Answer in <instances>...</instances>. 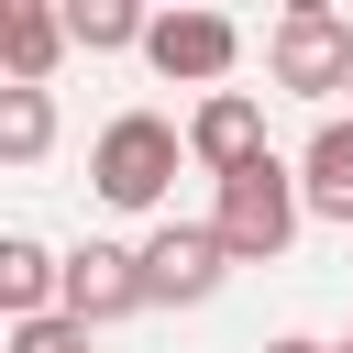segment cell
<instances>
[{"label": "cell", "mask_w": 353, "mask_h": 353, "mask_svg": "<svg viewBox=\"0 0 353 353\" xmlns=\"http://www.w3.org/2000/svg\"><path fill=\"white\" fill-rule=\"evenodd\" d=\"M66 33H77L88 55H121V44L154 33V11H132V0H66Z\"/></svg>", "instance_id": "cell-11"}, {"label": "cell", "mask_w": 353, "mask_h": 353, "mask_svg": "<svg viewBox=\"0 0 353 353\" xmlns=\"http://www.w3.org/2000/svg\"><path fill=\"white\" fill-rule=\"evenodd\" d=\"M143 55H154V77L221 88V77H232V55H243V22H232V11H154Z\"/></svg>", "instance_id": "cell-5"}, {"label": "cell", "mask_w": 353, "mask_h": 353, "mask_svg": "<svg viewBox=\"0 0 353 353\" xmlns=\"http://www.w3.org/2000/svg\"><path fill=\"white\" fill-rule=\"evenodd\" d=\"M11 353H88V331L55 309V320H11Z\"/></svg>", "instance_id": "cell-13"}, {"label": "cell", "mask_w": 353, "mask_h": 353, "mask_svg": "<svg viewBox=\"0 0 353 353\" xmlns=\"http://www.w3.org/2000/svg\"><path fill=\"white\" fill-rule=\"evenodd\" d=\"M66 44H77L66 11H44V0H0V66H11V88H44Z\"/></svg>", "instance_id": "cell-9"}, {"label": "cell", "mask_w": 353, "mask_h": 353, "mask_svg": "<svg viewBox=\"0 0 353 353\" xmlns=\"http://www.w3.org/2000/svg\"><path fill=\"white\" fill-rule=\"evenodd\" d=\"M298 221H309V199H298V165L254 154L243 176H221V210H210V232L232 243V265H276V254L298 243Z\"/></svg>", "instance_id": "cell-1"}, {"label": "cell", "mask_w": 353, "mask_h": 353, "mask_svg": "<svg viewBox=\"0 0 353 353\" xmlns=\"http://www.w3.org/2000/svg\"><path fill=\"white\" fill-rule=\"evenodd\" d=\"M0 309L11 320H55L66 309V254L33 232H0Z\"/></svg>", "instance_id": "cell-8"}, {"label": "cell", "mask_w": 353, "mask_h": 353, "mask_svg": "<svg viewBox=\"0 0 353 353\" xmlns=\"http://www.w3.org/2000/svg\"><path fill=\"white\" fill-rule=\"evenodd\" d=\"M265 77H276V88H298V99L353 88V22H342V11H320V0H298V11L265 33Z\"/></svg>", "instance_id": "cell-3"}, {"label": "cell", "mask_w": 353, "mask_h": 353, "mask_svg": "<svg viewBox=\"0 0 353 353\" xmlns=\"http://www.w3.org/2000/svg\"><path fill=\"white\" fill-rule=\"evenodd\" d=\"M342 353H353V342H342Z\"/></svg>", "instance_id": "cell-15"}, {"label": "cell", "mask_w": 353, "mask_h": 353, "mask_svg": "<svg viewBox=\"0 0 353 353\" xmlns=\"http://www.w3.org/2000/svg\"><path fill=\"white\" fill-rule=\"evenodd\" d=\"M298 199H309V221H353V121H320V132H309Z\"/></svg>", "instance_id": "cell-10"}, {"label": "cell", "mask_w": 353, "mask_h": 353, "mask_svg": "<svg viewBox=\"0 0 353 353\" xmlns=\"http://www.w3.org/2000/svg\"><path fill=\"white\" fill-rule=\"evenodd\" d=\"M188 154H199L210 176H243L254 154H276V143H265V99H254V88H210V99L188 110Z\"/></svg>", "instance_id": "cell-7"}, {"label": "cell", "mask_w": 353, "mask_h": 353, "mask_svg": "<svg viewBox=\"0 0 353 353\" xmlns=\"http://www.w3.org/2000/svg\"><path fill=\"white\" fill-rule=\"evenodd\" d=\"M176 154H188V132H176L165 110H121V121H99V143H88V188H99L110 210H154L165 176H176Z\"/></svg>", "instance_id": "cell-2"}, {"label": "cell", "mask_w": 353, "mask_h": 353, "mask_svg": "<svg viewBox=\"0 0 353 353\" xmlns=\"http://www.w3.org/2000/svg\"><path fill=\"white\" fill-rule=\"evenodd\" d=\"M265 353H342V342H309V331H287V342H265Z\"/></svg>", "instance_id": "cell-14"}, {"label": "cell", "mask_w": 353, "mask_h": 353, "mask_svg": "<svg viewBox=\"0 0 353 353\" xmlns=\"http://www.w3.org/2000/svg\"><path fill=\"white\" fill-rule=\"evenodd\" d=\"M55 143V99L44 88H0V165H33Z\"/></svg>", "instance_id": "cell-12"}, {"label": "cell", "mask_w": 353, "mask_h": 353, "mask_svg": "<svg viewBox=\"0 0 353 353\" xmlns=\"http://www.w3.org/2000/svg\"><path fill=\"white\" fill-rule=\"evenodd\" d=\"M132 309H154L143 254H132V243H77V254H66V320L99 331V320H132Z\"/></svg>", "instance_id": "cell-6"}, {"label": "cell", "mask_w": 353, "mask_h": 353, "mask_svg": "<svg viewBox=\"0 0 353 353\" xmlns=\"http://www.w3.org/2000/svg\"><path fill=\"white\" fill-rule=\"evenodd\" d=\"M221 276H232V243H221L210 221H154V243H143V287H154L165 309L221 298Z\"/></svg>", "instance_id": "cell-4"}]
</instances>
